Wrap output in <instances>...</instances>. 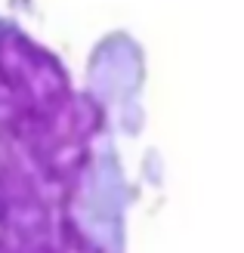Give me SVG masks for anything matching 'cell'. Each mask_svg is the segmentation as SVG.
I'll return each instance as SVG.
<instances>
[{
    "mask_svg": "<svg viewBox=\"0 0 244 253\" xmlns=\"http://www.w3.org/2000/svg\"><path fill=\"white\" fill-rule=\"evenodd\" d=\"M114 96L0 12V253H127Z\"/></svg>",
    "mask_w": 244,
    "mask_h": 253,
    "instance_id": "cell-1",
    "label": "cell"
}]
</instances>
